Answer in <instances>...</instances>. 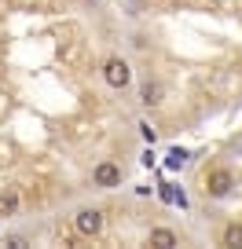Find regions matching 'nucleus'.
Wrapping results in <instances>:
<instances>
[{"mask_svg":"<svg viewBox=\"0 0 242 249\" xmlns=\"http://www.w3.org/2000/svg\"><path fill=\"white\" fill-rule=\"evenodd\" d=\"M231 187H235V176L227 169H213L209 179H205V195L209 198H227L231 195Z\"/></svg>","mask_w":242,"mask_h":249,"instance_id":"nucleus-2","label":"nucleus"},{"mask_svg":"<svg viewBox=\"0 0 242 249\" xmlns=\"http://www.w3.org/2000/svg\"><path fill=\"white\" fill-rule=\"evenodd\" d=\"M165 165H169V169H184V165H187V150L172 147L169 154H165Z\"/></svg>","mask_w":242,"mask_h":249,"instance_id":"nucleus-8","label":"nucleus"},{"mask_svg":"<svg viewBox=\"0 0 242 249\" xmlns=\"http://www.w3.org/2000/svg\"><path fill=\"white\" fill-rule=\"evenodd\" d=\"M224 246H242V224H227L224 227Z\"/></svg>","mask_w":242,"mask_h":249,"instance_id":"nucleus-9","label":"nucleus"},{"mask_svg":"<svg viewBox=\"0 0 242 249\" xmlns=\"http://www.w3.org/2000/svg\"><path fill=\"white\" fill-rule=\"evenodd\" d=\"M103 81H107L110 88H117V92H121V88L132 85V66H129L121 55H110V59L103 62Z\"/></svg>","mask_w":242,"mask_h":249,"instance_id":"nucleus-1","label":"nucleus"},{"mask_svg":"<svg viewBox=\"0 0 242 249\" xmlns=\"http://www.w3.org/2000/svg\"><path fill=\"white\" fill-rule=\"evenodd\" d=\"M140 103H143V107H158V103H162V85L147 81V85L140 88Z\"/></svg>","mask_w":242,"mask_h":249,"instance_id":"nucleus-6","label":"nucleus"},{"mask_svg":"<svg viewBox=\"0 0 242 249\" xmlns=\"http://www.w3.org/2000/svg\"><path fill=\"white\" fill-rule=\"evenodd\" d=\"M15 209H19V195L15 191H4L0 195V216H15Z\"/></svg>","mask_w":242,"mask_h":249,"instance_id":"nucleus-7","label":"nucleus"},{"mask_svg":"<svg viewBox=\"0 0 242 249\" xmlns=\"http://www.w3.org/2000/svg\"><path fill=\"white\" fill-rule=\"evenodd\" d=\"M150 246H158V249H172V246H180V238L169 231V227H154V231H150Z\"/></svg>","mask_w":242,"mask_h":249,"instance_id":"nucleus-5","label":"nucleus"},{"mask_svg":"<svg viewBox=\"0 0 242 249\" xmlns=\"http://www.w3.org/2000/svg\"><path fill=\"white\" fill-rule=\"evenodd\" d=\"M74 227H77L85 238H95V234L103 231V213L99 209H81L77 216H74Z\"/></svg>","mask_w":242,"mask_h":249,"instance_id":"nucleus-4","label":"nucleus"},{"mask_svg":"<svg viewBox=\"0 0 242 249\" xmlns=\"http://www.w3.org/2000/svg\"><path fill=\"white\" fill-rule=\"evenodd\" d=\"M92 183L103 187V191H110V187H121V165L114 161H99L92 169Z\"/></svg>","mask_w":242,"mask_h":249,"instance_id":"nucleus-3","label":"nucleus"}]
</instances>
